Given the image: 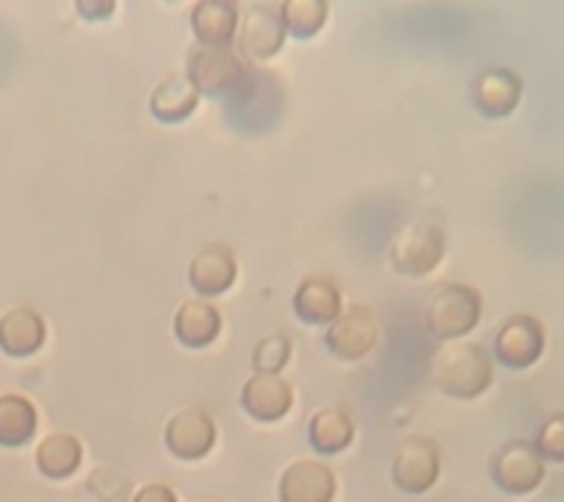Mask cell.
<instances>
[{
  "mask_svg": "<svg viewBox=\"0 0 564 502\" xmlns=\"http://www.w3.org/2000/svg\"><path fill=\"white\" fill-rule=\"evenodd\" d=\"M447 253V236L438 223L417 220L394 238L391 244V268L403 276H426L441 264Z\"/></svg>",
  "mask_w": 564,
  "mask_h": 502,
  "instance_id": "cell-4",
  "label": "cell"
},
{
  "mask_svg": "<svg viewBox=\"0 0 564 502\" xmlns=\"http://www.w3.org/2000/svg\"><path fill=\"white\" fill-rule=\"evenodd\" d=\"M329 7L324 0H285L280 7L282 30L297 39H312L326 24Z\"/></svg>",
  "mask_w": 564,
  "mask_h": 502,
  "instance_id": "cell-24",
  "label": "cell"
},
{
  "mask_svg": "<svg viewBox=\"0 0 564 502\" xmlns=\"http://www.w3.org/2000/svg\"><path fill=\"white\" fill-rule=\"evenodd\" d=\"M238 276V262L229 244H209L188 264V282L203 297H218Z\"/></svg>",
  "mask_w": 564,
  "mask_h": 502,
  "instance_id": "cell-14",
  "label": "cell"
},
{
  "mask_svg": "<svg viewBox=\"0 0 564 502\" xmlns=\"http://www.w3.org/2000/svg\"><path fill=\"white\" fill-rule=\"evenodd\" d=\"M77 12L88 21H100V18H109L115 12V3H86V0H79Z\"/></svg>",
  "mask_w": 564,
  "mask_h": 502,
  "instance_id": "cell-29",
  "label": "cell"
},
{
  "mask_svg": "<svg viewBox=\"0 0 564 502\" xmlns=\"http://www.w3.org/2000/svg\"><path fill=\"white\" fill-rule=\"evenodd\" d=\"M441 473V452L435 447V440L423 438V435H412L400 444L391 461V479L403 493L430 491L432 484L438 482Z\"/></svg>",
  "mask_w": 564,
  "mask_h": 502,
  "instance_id": "cell-7",
  "label": "cell"
},
{
  "mask_svg": "<svg viewBox=\"0 0 564 502\" xmlns=\"http://www.w3.org/2000/svg\"><path fill=\"white\" fill-rule=\"evenodd\" d=\"M197 103H200V95H197V88L188 83L185 74L162 79L150 95V112L156 114L162 123L185 121L197 109Z\"/></svg>",
  "mask_w": 564,
  "mask_h": 502,
  "instance_id": "cell-20",
  "label": "cell"
},
{
  "mask_svg": "<svg viewBox=\"0 0 564 502\" xmlns=\"http://www.w3.org/2000/svg\"><path fill=\"white\" fill-rule=\"evenodd\" d=\"M247 74L245 59L232 47H197L188 56L185 77L197 88V95L229 97Z\"/></svg>",
  "mask_w": 564,
  "mask_h": 502,
  "instance_id": "cell-5",
  "label": "cell"
},
{
  "mask_svg": "<svg viewBox=\"0 0 564 502\" xmlns=\"http://www.w3.org/2000/svg\"><path fill=\"white\" fill-rule=\"evenodd\" d=\"M238 24H241V51L250 56V59L262 62L271 59L282 51L285 44V30H282L280 21V7H271V3H253L247 7L245 12H238Z\"/></svg>",
  "mask_w": 564,
  "mask_h": 502,
  "instance_id": "cell-10",
  "label": "cell"
},
{
  "mask_svg": "<svg viewBox=\"0 0 564 502\" xmlns=\"http://www.w3.org/2000/svg\"><path fill=\"white\" fill-rule=\"evenodd\" d=\"M44 335L47 329H44L42 315L33 308L18 306L0 317V350L7 356H15V359L33 356L42 350Z\"/></svg>",
  "mask_w": 564,
  "mask_h": 502,
  "instance_id": "cell-17",
  "label": "cell"
},
{
  "mask_svg": "<svg viewBox=\"0 0 564 502\" xmlns=\"http://www.w3.org/2000/svg\"><path fill=\"white\" fill-rule=\"evenodd\" d=\"M229 123L241 132H264L280 121L282 86L268 70H250L241 77L236 91L224 97Z\"/></svg>",
  "mask_w": 564,
  "mask_h": 502,
  "instance_id": "cell-1",
  "label": "cell"
},
{
  "mask_svg": "<svg viewBox=\"0 0 564 502\" xmlns=\"http://www.w3.org/2000/svg\"><path fill=\"white\" fill-rule=\"evenodd\" d=\"M88 491L104 502H127V496H130V482L118 479L109 467H100L88 479Z\"/></svg>",
  "mask_w": 564,
  "mask_h": 502,
  "instance_id": "cell-26",
  "label": "cell"
},
{
  "mask_svg": "<svg viewBox=\"0 0 564 502\" xmlns=\"http://www.w3.org/2000/svg\"><path fill=\"white\" fill-rule=\"evenodd\" d=\"M356 438V423L344 408H321L308 421V444L321 456H335L347 449Z\"/></svg>",
  "mask_w": 564,
  "mask_h": 502,
  "instance_id": "cell-21",
  "label": "cell"
},
{
  "mask_svg": "<svg viewBox=\"0 0 564 502\" xmlns=\"http://www.w3.org/2000/svg\"><path fill=\"white\" fill-rule=\"evenodd\" d=\"M291 403H294V391L282 376L256 373L241 388V408L259 423L282 421L291 412Z\"/></svg>",
  "mask_w": 564,
  "mask_h": 502,
  "instance_id": "cell-15",
  "label": "cell"
},
{
  "mask_svg": "<svg viewBox=\"0 0 564 502\" xmlns=\"http://www.w3.org/2000/svg\"><path fill=\"white\" fill-rule=\"evenodd\" d=\"M544 324L532 315H511L494 338V356L511 370L532 368L544 352Z\"/></svg>",
  "mask_w": 564,
  "mask_h": 502,
  "instance_id": "cell-9",
  "label": "cell"
},
{
  "mask_svg": "<svg viewBox=\"0 0 564 502\" xmlns=\"http://www.w3.org/2000/svg\"><path fill=\"white\" fill-rule=\"evenodd\" d=\"M39 426L35 405L21 394L0 396V447H24Z\"/></svg>",
  "mask_w": 564,
  "mask_h": 502,
  "instance_id": "cell-23",
  "label": "cell"
},
{
  "mask_svg": "<svg viewBox=\"0 0 564 502\" xmlns=\"http://www.w3.org/2000/svg\"><path fill=\"white\" fill-rule=\"evenodd\" d=\"M294 315L303 324L329 326L335 317L341 315V291L333 282V276L312 273L300 282L294 291Z\"/></svg>",
  "mask_w": 564,
  "mask_h": 502,
  "instance_id": "cell-16",
  "label": "cell"
},
{
  "mask_svg": "<svg viewBox=\"0 0 564 502\" xmlns=\"http://www.w3.org/2000/svg\"><path fill=\"white\" fill-rule=\"evenodd\" d=\"M280 502H333L335 473L324 461H294L280 476Z\"/></svg>",
  "mask_w": 564,
  "mask_h": 502,
  "instance_id": "cell-13",
  "label": "cell"
},
{
  "mask_svg": "<svg viewBox=\"0 0 564 502\" xmlns=\"http://www.w3.org/2000/svg\"><path fill=\"white\" fill-rule=\"evenodd\" d=\"M132 502H176V493L167 484H144L141 491L132 493Z\"/></svg>",
  "mask_w": 564,
  "mask_h": 502,
  "instance_id": "cell-28",
  "label": "cell"
},
{
  "mask_svg": "<svg viewBox=\"0 0 564 502\" xmlns=\"http://www.w3.org/2000/svg\"><path fill=\"white\" fill-rule=\"evenodd\" d=\"M538 456L544 461H562L564 458V417L562 414H553L550 421L544 423V429L538 432Z\"/></svg>",
  "mask_w": 564,
  "mask_h": 502,
  "instance_id": "cell-27",
  "label": "cell"
},
{
  "mask_svg": "<svg viewBox=\"0 0 564 502\" xmlns=\"http://www.w3.org/2000/svg\"><path fill=\"white\" fill-rule=\"evenodd\" d=\"M379 341V320L368 306H350L335 317L324 335L326 350L341 361L365 359Z\"/></svg>",
  "mask_w": 564,
  "mask_h": 502,
  "instance_id": "cell-8",
  "label": "cell"
},
{
  "mask_svg": "<svg viewBox=\"0 0 564 502\" xmlns=\"http://www.w3.org/2000/svg\"><path fill=\"white\" fill-rule=\"evenodd\" d=\"M432 382L453 400H476L494 382L488 352L479 343H456L441 352L432 364Z\"/></svg>",
  "mask_w": 564,
  "mask_h": 502,
  "instance_id": "cell-2",
  "label": "cell"
},
{
  "mask_svg": "<svg viewBox=\"0 0 564 502\" xmlns=\"http://www.w3.org/2000/svg\"><path fill=\"white\" fill-rule=\"evenodd\" d=\"M291 359V338L289 335H268L253 347V370L256 373H268V376H280V370Z\"/></svg>",
  "mask_w": 564,
  "mask_h": 502,
  "instance_id": "cell-25",
  "label": "cell"
},
{
  "mask_svg": "<svg viewBox=\"0 0 564 502\" xmlns=\"http://www.w3.org/2000/svg\"><path fill=\"white\" fill-rule=\"evenodd\" d=\"M479 317H482V297L479 291L462 282H449L432 291L423 308V324L438 341H456L476 329Z\"/></svg>",
  "mask_w": 564,
  "mask_h": 502,
  "instance_id": "cell-3",
  "label": "cell"
},
{
  "mask_svg": "<svg viewBox=\"0 0 564 502\" xmlns=\"http://www.w3.org/2000/svg\"><path fill=\"white\" fill-rule=\"evenodd\" d=\"M238 26V7L229 0H200L192 7V30L203 47H229Z\"/></svg>",
  "mask_w": 564,
  "mask_h": 502,
  "instance_id": "cell-19",
  "label": "cell"
},
{
  "mask_svg": "<svg viewBox=\"0 0 564 502\" xmlns=\"http://www.w3.org/2000/svg\"><path fill=\"white\" fill-rule=\"evenodd\" d=\"M523 83L509 68H485L470 83V100L488 118H506L518 109Z\"/></svg>",
  "mask_w": 564,
  "mask_h": 502,
  "instance_id": "cell-12",
  "label": "cell"
},
{
  "mask_svg": "<svg viewBox=\"0 0 564 502\" xmlns=\"http://www.w3.org/2000/svg\"><path fill=\"white\" fill-rule=\"evenodd\" d=\"M488 473H491L494 484H497L502 493L520 496V493H532L538 484L544 482L546 465L544 458L538 456L535 444H529V440L520 438L502 444V447L494 452L491 465H488Z\"/></svg>",
  "mask_w": 564,
  "mask_h": 502,
  "instance_id": "cell-6",
  "label": "cell"
},
{
  "mask_svg": "<svg viewBox=\"0 0 564 502\" xmlns=\"http://www.w3.org/2000/svg\"><path fill=\"white\" fill-rule=\"evenodd\" d=\"M83 461V444L70 432H53L35 449V465L47 479H68Z\"/></svg>",
  "mask_w": 564,
  "mask_h": 502,
  "instance_id": "cell-22",
  "label": "cell"
},
{
  "mask_svg": "<svg viewBox=\"0 0 564 502\" xmlns=\"http://www.w3.org/2000/svg\"><path fill=\"white\" fill-rule=\"evenodd\" d=\"M215 438H218L215 421L203 408H183L165 426V447L185 461L206 456L215 447Z\"/></svg>",
  "mask_w": 564,
  "mask_h": 502,
  "instance_id": "cell-11",
  "label": "cell"
},
{
  "mask_svg": "<svg viewBox=\"0 0 564 502\" xmlns=\"http://www.w3.org/2000/svg\"><path fill=\"white\" fill-rule=\"evenodd\" d=\"M174 335L188 350L209 347L220 335V312L209 299H185L174 315Z\"/></svg>",
  "mask_w": 564,
  "mask_h": 502,
  "instance_id": "cell-18",
  "label": "cell"
}]
</instances>
